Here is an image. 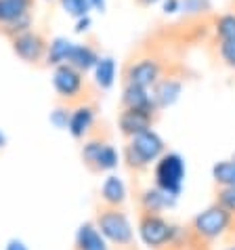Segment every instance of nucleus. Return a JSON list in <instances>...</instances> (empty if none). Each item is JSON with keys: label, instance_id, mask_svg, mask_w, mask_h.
Listing matches in <instances>:
<instances>
[{"label": "nucleus", "instance_id": "412c9836", "mask_svg": "<svg viewBox=\"0 0 235 250\" xmlns=\"http://www.w3.org/2000/svg\"><path fill=\"white\" fill-rule=\"evenodd\" d=\"M210 27L216 42H220V40H235V11L214 15Z\"/></svg>", "mask_w": 235, "mask_h": 250}, {"label": "nucleus", "instance_id": "c756f323", "mask_svg": "<svg viewBox=\"0 0 235 250\" xmlns=\"http://www.w3.org/2000/svg\"><path fill=\"white\" fill-rule=\"evenodd\" d=\"M6 250H27V246L21 240H11L9 244H6Z\"/></svg>", "mask_w": 235, "mask_h": 250}, {"label": "nucleus", "instance_id": "393cba45", "mask_svg": "<svg viewBox=\"0 0 235 250\" xmlns=\"http://www.w3.org/2000/svg\"><path fill=\"white\" fill-rule=\"evenodd\" d=\"M216 53L220 63L229 69H235V40H220V42H216Z\"/></svg>", "mask_w": 235, "mask_h": 250}, {"label": "nucleus", "instance_id": "0eeeda50", "mask_svg": "<svg viewBox=\"0 0 235 250\" xmlns=\"http://www.w3.org/2000/svg\"><path fill=\"white\" fill-rule=\"evenodd\" d=\"M164 76V63L156 55H141L130 59L124 67V80L126 84H137L145 88H154V84Z\"/></svg>", "mask_w": 235, "mask_h": 250}, {"label": "nucleus", "instance_id": "b1692460", "mask_svg": "<svg viewBox=\"0 0 235 250\" xmlns=\"http://www.w3.org/2000/svg\"><path fill=\"white\" fill-rule=\"evenodd\" d=\"M212 9L210 0H183L181 2V13L187 17H202Z\"/></svg>", "mask_w": 235, "mask_h": 250}, {"label": "nucleus", "instance_id": "a878e982", "mask_svg": "<svg viewBox=\"0 0 235 250\" xmlns=\"http://www.w3.org/2000/svg\"><path fill=\"white\" fill-rule=\"evenodd\" d=\"M216 204L223 206L235 217V185L229 187H218L216 189Z\"/></svg>", "mask_w": 235, "mask_h": 250}, {"label": "nucleus", "instance_id": "7ed1b4c3", "mask_svg": "<svg viewBox=\"0 0 235 250\" xmlns=\"http://www.w3.org/2000/svg\"><path fill=\"white\" fill-rule=\"evenodd\" d=\"M233 223H235L233 214L214 202L212 206L204 208L202 212H197L196 217L191 219L189 229L199 242H216L223 238L225 233L231 231Z\"/></svg>", "mask_w": 235, "mask_h": 250}, {"label": "nucleus", "instance_id": "6ab92c4d", "mask_svg": "<svg viewBox=\"0 0 235 250\" xmlns=\"http://www.w3.org/2000/svg\"><path fill=\"white\" fill-rule=\"evenodd\" d=\"M116 74H118L116 59L109 57V55H103V57H99V61H97V65L93 69V80L101 91H109L116 84Z\"/></svg>", "mask_w": 235, "mask_h": 250}, {"label": "nucleus", "instance_id": "9d476101", "mask_svg": "<svg viewBox=\"0 0 235 250\" xmlns=\"http://www.w3.org/2000/svg\"><path fill=\"white\" fill-rule=\"evenodd\" d=\"M11 44H13V53L21 61H25V63H40L46 57L48 40L44 38L42 32L32 27V30H25L17 34V36H13Z\"/></svg>", "mask_w": 235, "mask_h": 250}, {"label": "nucleus", "instance_id": "f704fd0d", "mask_svg": "<svg viewBox=\"0 0 235 250\" xmlns=\"http://www.w3.org/2000/svg\"><path fill=\"white\" fill-rule=\"evenodd\" d=\"M233 225H235V223H233Z\"/></svg>", "mask_w": 235, "mask_h": 250}, {"label": "nucleus", "instance_id": "1a4fd4ad", "mask_svg": "<svg viewBox=\"0 0 235 250\" xmlns=\"http://www.w3.org/2000/svg\"><path fill=\"white\" fill-rule=\"evenodd\" d=\"M82 160L91 170L95 172H107L114 170L120 164V154L116 151L114 145H109L103 139H91L82 147Z\"/></svg>", "mask_w": 235, "mask_h": 250}, {"label": "nucleus", "instance_id": "9b49d317", "mask_svg": "<svg viewBox=\"0 0 235 250\" xmlns=\"http://www.w3.org/2000/svg\"><path fill=\"white\" fill-rule=\"evenodd\" d=\"M156 116H157V114L143 112V109L122 107L120 116H118V128H120V133H122L124 137L130 139V137H135V135L143 133V130L154 128Z\"/></svg>", "mask_w": 235, "mask_h": 250}, {"label": "nucleus", "instance_id": "f257e3e1", "mask_svg": "<svg viewBox=\"0 0 235 250\" xmlns=\"http://www.w3.org/2000/svg\"><path fill=\"white\" fill-rule=\"evenodd\" d=\"M164 151H166L164 139L157 135L154 128H149V130H143V133L128 139L124 158H126V164L133 170H145V168H149L151 164H156L157 158H160Z\"/></svg>", "mask_w": 235, "mask_h": 250}, {"label": "nucleus", "instance_id": "c85d7f7f", "mask_svg": "<svg viewBox=\"0 0 235 250\" xmlns=\"http://www.w3.org/2000/svg\"><path fill=\"white\" fill-rule=\"evenodd\" d=\"M93 27V19H91V15H86V17H78L76 19V34H86L88 30Z\"/></svg>", "mask_w": 235, "mask_h": 250}, {"label": "nucleus", "instance_id": "f3484780", "mask_svg": "<svg viewBox=\"0 0 235 250\" xmlns=\"http://www.w3.org/2000/svg\"><path fill=\"white\" fill-rule=\"evenodd\" d=\"M126 185L118 175H109L105 181L101 185V200L105 206H116V208H122V204L126 202Z\"/></svg>", "mask_w": 235, "mask_h": 250}, {"label": "nucleus", "instance_id": "ddd939ff", "mask_svg": "<svg viewBox=\"0 0 235 250\" xmlns=\"http://www.w3.org/2000/svg\"><path fill=\"white\" fill-rule=\"evenodd\" d=\"M122 107H130V109H143V112H151L157 114L154 95H151V88L145 86H137V84H124L122 91Z\"/></svg>", "mask_w": 235, "mask_h": 250}, {"label": "nucleus", "instance_id": "f8f14e48", "mask_svg": "<svg viewBox=\"0 0 235 250\" xmlns=\"http://www.w3.org/2000/svg\"><path fill=\"white\" fill-rule=\"evenodd\" d=\"M183 80L181 78H175V76H162L160 80L154 84V88H151V95H154V101L157 109H168L172 107L175 103L181 99L183 95Z\"/></svg>", "mask_w": 235, "mask_h": 250}, {"label": "nucleus", "instance_id": "2eb2a0df", "mask_svg": "<svg viewBox=\"0 0 235 250\" xmlns=\"http://www.w3.org/2000/svg\"><path fill=\"white\" fill-rule=\"evenodd\" d=\"M176 202V198L168 196L166 191H162L160 187H147V189L141 191L139 196V204H141V210L143 212H156V214H162L164 210L172 208Z\"/></svg>", "mask_w": 235, "mask_h": 250}, {"label": "nucleus", "instance_id": "20e7f679", "mask_svg": "<svg viewBox=\"0 0 235 250\" xmlns=\"http://www.w3.org/2000/svg\"><path fill=\"white\" fill-rule=\"evenodd\" d=\"M187 166L181 154L176 151H164L154 164V183L172 198H178L183 191Z\"/></svg>", "mask_w": 235, "mask_h": 250}, {"label": "nucleus", "instance_id": "aec40b11", "mask_svg": "<svg viewBox=\"0 0 235 250\" xmlns=\"http://www.w3.org/2000/svg\"><path fill=\"white\" fill-rule=\"evenodd\" d=\"M72 48H74L72 40H67L63 36L53 38L51 42H48V46H46L44 63L46 65H53V67H57L61 63H67V59H70V55H72Z\"/></svg>", "mask_w": 235, "mask_h": 250}, {"label": "nucleus", "instance_id": "72a5a7b5", "mask_svg": "<svg viewBox=\"0 0 235 250\" xmlns=\"http://www.w3.org/2000/svg\"><path fill=\"white\" fill-rule=\"evenodd\" d=\"M225 250H235V246H229V248H225Z\"/></svg>", "mask_w": 235, "mask_h": 250}, {"label": "nucleus", "instance_id": "6e6552de", "mask_svg": "<svg viewBox=\"0 0 235 250\" xmlns=\"http://www.w3.org/2000/svg\"><path fill=\"white\" fill-rule=\"evenodd\" d=\"M53 88L61 99L76 101L86 91V74L70 63H61L53 72Z\"/></svg>", "mask_w": 235, "mask_h": 250}, {"label": "nucleus", "instance_id": "7c9ffc66", "mask_svg": "<svg viewBox=\"0 0 235 250\" xmlns=\"http://www.w3.org/2000/svg\"><path fill=\"white\" fill-rule=\"evenodd\" d=\"M135 4H139L141 9H149V6H154V4H160L162 0H133Z\"/></svg>", "mask_w": 235, "mask_h": 250}, {"label": "nucleus", "instance_id": "dca6fc26", "mask_svg": "<svg viewBox=\"0 0 235 250\" xmlns=\"http://www.w3.org/2000/svg\"><path fill=\"white\" fill-rule=\"evenodd\" d=\"M76 250H112V244L95 223H84L76 233Z\"/></svg>", "mask_w": 235, "mask_h": 250}, {"label": "nucleus", "instance_id": "423d86ee", "mask_svg": "<svg viewBox=\"0 0 235 250\" xmlns=\"http://www.w3.org/2000/svg\"><path fill=\"white\" fill-rule=\"evenodd\" d=\"M34 0H0V32L4 36H17L32 30Z\"/></svg>", "mask_w": 235, "mask_h": 250}, {"label": "nucleus", "instance_id": "473e14b6", "mask_svg": "<svg viewBox=\"0 0 235 250\" xmlns=\"http://www.w3.org/2000/svg\"><path fill=\"white\" fill-rule=\"evenodd\" d=\"M4 141H6V139H4V135L0 133V147H2V145H4Z\"/></svg>", "mask_w": 235, "mask_h": 250}, {"label": "nucleus", "instance_id": "4468645a", "mask_svg": "<svg viewBox=\"0 0 235 250\" xmlns=\"http://www.w3.org/2000/svg\"><path fill=\"white\" fill-rule=\"evenodd\" d=\"M95 120H97V112L91 103H78L74 109H72V116H70V135L74 139H84L91 128L95 126Z\"/></svg>", "mask_w": 235, "mask_h": 250}, {"label": "nucleus", "instance_id": "cd10ccee", "mask_svg": "<svg viewBox=\"0 0 235 250\" xmlns=\"http://www.w3.org/2000/svg\"><path fill=\"white\" fill-rule=\"evenodd\" d=\"M181 2L183 0H162V13L164 15H176V13H181Z\"/></svg>", "mask_w": 235, "mask_h": 250}, {"label": "nucleus", "instance_id": "5701e85b", "mask_svg": "<svg viewBox=\"0 0 235 250\" xmlns=\"http://www.w3.org/2000/svg\"><path fill=\"white\" fill-rule=\"evenodd\" d=\"M59 6L74 19L86 17V15H91V11H93L91 0H59Z\"/></svg>", "mask_w": 235, "mask_h": 250}, {"label": "nucleus", "instance_id": "bb28decb", "mask_svg": "<svg viewBox=\"0 0 235 250\" xmlns=\"http://www.w3.org/2000/svg\"><path fill=\"white\" fill-rule=\"evenodd\" d=\"M70 116H72V109L65 107V105H59L51 112V124L57 128H67L70 126Z\"/></svg>", "mask_w": 235, "mask_h": 250}, {"label": "nucleus", "instance_id": "4be33fe9", "mask_svg": "<svg viewBox=\"0 0 235 250\" xmlns=\"http://www.w3.org/2000/svg\"><path fill=\"white\" fill-rule=\"evenodd\" d=\"M212 179L218 187H229L235 185V158L231 160H220L212 166Z\"/></svg>", "mask_w": 235, "mask_h": 250}, {"label": "nucleus", "instance_id": "39448f33", "mask_svg": "<svg viewBox=\"0 0 235 250\" xmlns=\"http://www.w3.org/2000/svg\"><path fill=\"white\" fill-rule=\"evenodd\" d=\"M137 233H139V240L147 248L164 250V248H170V244L175 242L178 227L175 223H170L168 219H164L162 214L141 212L139 223H137Z\"/></svg>", "mask_w": 235, "mask_h": 250}, {"label": "nucleus", "instance_id": "a211bd4d", "mask_svg": "<svg viewBox=\"0 0 235 250\" xmlns=\"http://www.w3.org/2000/svg\"><path fill=\"white\" fill-rule=\"evenodd\" d=\"M101 55L97 53V48L91 46V44H76L74 42V48H72V55H70V59H67V63L74 65L76 69H80V72H93L95 65H97V61H99Z\"/></svg>", "mask_w": 235, "mask_h": 250}, {"label": "nucleus", "instance_id": "2f4dec72", "mask_svg": "<svg viewBox=\"0 0 235 250\" xmlns=\"http://www.w3.org/2000/svg\"><path fill=\"white\" fill-rule=\"evenodd\" d=\"M105 2H107V0H91L93 11H99V13H103V11H105Z\"/></svg>", "mask_w": 235, "mask_h": 250}, {"label": "nucleus", "instance_id": "f03ea898", "mask_svg": "<svg viewBox=\"0 0 235 250\" xmlns=\"http://www.w3.org/2000/svg\"><path fill=\"white\" fill-rule=\"evenodd\" d=\"M95 225L99 227V231L105 235V240L116 248H130L135 242V229L130 223L128 214L122 208L116 206H103L97 212Z\"/></svg>", "mask_w": 235, "mask_h": 250}]
</instances>
